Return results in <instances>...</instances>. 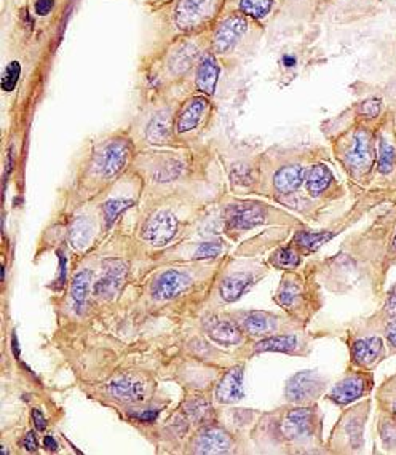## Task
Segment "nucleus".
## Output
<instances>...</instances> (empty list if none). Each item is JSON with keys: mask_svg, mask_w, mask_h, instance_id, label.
<instances>
[{"mask_svg": "<svg viewBox=\"0 0 396 455\" xmlns=\"http://www.w3.org/2000/svg\"><path fill=\"white\" fill-rule=\"evenodd\" d=\"M220 252H223V245H220L219 242H208V243H201L198 246L196 257L197 259H214V257H218Z\"/></svg>", "mask_w": 396, "mask_h": 455, "instance_id": "c9c22d12", "label": "nucleus"}, {"mask_svg": "<svg viewBox=\"0 0 396 455\" xmlns=\"http://www.w3.org/2000/svg\"><path fill=\"white\" fill-rule=\"evenodd\" d=\"M283 63H285V66H288V68H291V66L296 64V59L291 58V56H285V58H283Z\"/></svg>", "mask_w": 396, "mask_h": 455, "instance_id": "de8ad7c7", "label": "nucleus"}, {"mask_svg": "<svg viewBox=\"0 0 396 455\" xmlns=\"http://www.w3.org/2000/svg\"><path fill=\"white\" fill-rule=\"evenodd\" d=\"M275 323H277V318L270 315V313L260 310L248 312L241 318V326L251 336H263V334L273 331Z\"/></svg>", "mask_w": 396, "mask_h": 455, "instance_id": "aec40b11", "label": "nucleus"}, {"mask_svg": "<svg viewBox=\"0 0 396 455\" xmlns=\"http://www.w3.org/2000/svg\"><path fill=\"white\" fill-rule=\"evenodd\" d=\"M305 170L300 165H288L280 168L273 178L275 190L288 195V193L296 192L300 184L304 183Z\"/></svg>", "mask_w": 396, "mask_h": 455, "instance_id": "dca6fc26", "label": "nucleus"}, {"mask_svg": "<svg viewBox=\"0 0 396 455\" xmlns=\"http://www.w3.org/2000/svg\"><path fill=\"white\" fill-rule=\"evenodd\" d=\"M384 352V340L380 337L358 339L352 345V359L358 366H371L380 358Z\"/></svg>", "mask_w": 396, "mask_h": 455, "instance_id": "2eb2a0df", "label": "nucleus"}, {"mask_svg": "<svg viewBox=\"0 0 396 455\" xmlns=\"http://www.w3.org/2000/svg\"><path fill=\"white\" fill-rule=\"evenodd\" d=\"M219 78V66L216 63L214 56L208 55L203 59L197 69V88L205 93V95L211 96L214 95V90H216Z\"/></svg>", "mask_w": 396, "mask_h": 455, "instance_id": "a211bd4d", "label": "nucleus"}, {"mask_svg": "<svg viewBox=\"0 0 396 455\" xmlns=\"http://www.w3.org/2000/svg\"><path fill=\"white\" fill-rule=\"evenodd\" d=\"M187 412L196 419L197 421L208 420V417L211 416V406L206 403V401H192V403L187 404Z\"/></svg>", "mask_w": 396, "mask_h": 455, "instance_id": "f704fd0d", "label": "nucleus"}, {"mask_svg": "<svg viewBox=\"0 0 396 455\" xmlns=\"http://www.w3.org/2000/svg\"><path fill=\"white\" fill-rule=\"evenodd\" d=\"M208 107V101L205 98H193L192 101L187 103V106L184 107V111L181 112L178 125H176V131L178 133H187L192 131L196 126L200 123L201 117Z\"/></svg>", "mask_w": 396, "mask_h": 455, "instance_id": "6ab92c4d", "label": "nucleus"}, {"mask_svg": "<svg viewBox=\"0 0 396 455\" xmlns=\"http://www.w3.org/2000/svg\"><path fill=\"white\" fill-rule=\"evenodd\" d=\"M332 238L331 232H298L293 238V243L298 247H300L302 251L312 252L315 250H318L321 245H325Z\"/></svg>", "mask_w": 396, "mask_h": 455, "instance_id": "bb28decb", "label": "nucleus"}, {"mask_svg": "<svg viewBox=\"0 0 396 455\" xmlns=\"http://www.w3.org/2000/svg\"><path fill=\"white\" fill-rule=\"evenodd\" d=\"M131 205H133V202L128 198L107 200V202L103 205V211H104L107 225H112L113 220H116L125 210H128Z\"/></svg>", "mask_w": 396, "mask_h": 455, "instance_id": "473e14b6", "label": "nucleus"}, {"mask_svg": "<svg viewBox=\"0 0 396 455\" xmlns=\"http://www.w3.org/2000/svg\"><path fill=\"white\" fill-rule=\"evenodd\" d=\"M265 220V211L259 203H237L225 210V223L229 230H250Z\"/></svg>", "mask_w": 396, "mask_h": 455, "instance_id": "423d86ee", "label": "nucleus"}, {"mask_svg": "<svg viewBox=\"0 0 396 455\" xmlns=\"http://www.w3.org/2000/svg\"><path fill=\"white\" fill-rule=\"evenodd\" d=\"M53 5H55V2H53V0H37L36 11L39 13V15L45 16V15H49V13L51 11Z\"/></svg>", "mask_w": 396, "mask_h": 455, "instance_id": "a19ab883", "label": "nucleus"}, {"mask_svg": "<svg viewBox=\"0 0 396 455\" xmlns=\"http://www.w3.org/2000/svg\"><path fill=\"white\" fill-rule=\"evenodd\" d=\"M395 160H396V149L385 140L384 138H379V147H377V166L379 171L388 175L395 168Z\"/></svg>", "mask_w": 396, "mask_h": 455, "instance_id": "c85d7f7f", "label": "nucleus"}, {"mask_svg": "<svg viewBox=\"0 0 396 455\" xmlns=\"http://www.w3.org/2000/svg\"><path fill=\"white\" fill-rule=\"evenodd\" d=\"M218 0H179L176 24L179 29H192L205 21L216 10Z\"/></svg>", "mask_w": 396, "mask_h": 455, "instance_id": "39448f33", "label": "nucleus"}, {"mask_svg": "<svg viewBox=\"0 0 396 455\" xmlns=\"http://www.w3.org/2000/svg\"><path fill=\"white\" fill-rule=\"evenodd\" d=\"M13 350H15V357L16 358H19V347H18V340H16V336L15 334H13V347H11Z\"/></svg>", "mask_w": 396, "mask_h": 455, "instance_id": "49530a36", "label": "nucleus"}, {"mask_svg": "<svg viewBox=\"0 0 396 455\" xmlns=\"http://www.w3.org/2000/svg\"><path fill=\"white\" fill-rule=\"evenodd\" d=\"M178 232V219L170 211H158L152 218L147 219L143 227L141 237L151 245H165L176 235Z\"/></svg>", "mask_w": 396, "mask_h": 455, "instance_id": "20e7f679", "label": "nucleus"}, {"mask_svg": "<svg viewBox=\"0 0 396 455\" xmlns=\"http://www.w3.org/2000/svg\"><path fill=\"white\" fill-rule=\"evenodd\" d=\"M19 73H21V66H19L18 61H13L6 69L4 71V77H2V90L4 91H13L19 80Z\"/></svg>", "mask_w": 396, "mask_h": 455, "instance_id": "72a5a7b5", "label": "nucleus"}, {"mask_svg": "<svg viewBox=\"0 0 396 455\" xmlns=\"http://www.w3.org/2000/svg\"><path fill=\"white\" fill-rule=\"evenodd\" d=\"M385 310L392 318H396V285L392 287V291L388 292L387 302H385Z\"/></svg>", "mask_w": 396, "mask_h": 455, "instance_id": "58836bf2", "label": "nucleus"}, {"mask_svg": "<svg viewBox=\"0 0 396 455\" xmlns=\"http://www.w3.org/2000/svg\"><path fill=\"white\" fill-rule=\"evenodd\" d=\"M197 454H227L232 451L233 441L224 430L220 428H205L193 443Z\"/></svg>", "mask_w": 396, "mask_h": 455, "instance_id": "f8f14e48", "label": "nucleus"}, {"mask_svg": "<svg viewBox=\"0 0 396 455\" xmlns=\"http://www.w3.org/2000/svg\"><path fill=\"white\" fill-rule=\"evenodd\" d=\"M23 447H24L26 451H29V452H36V451H37L39 444H37L36 434H34L32 431H29V433L24 436V439H23Z\"/></svg>", "mask_w": 396, "mask_h": 455, "instance_id": "79ce46f5", "label": "nucleus"}, {"mask_svg": "<svg viewBox=\"0 0 396 455\" xmlns=\"http://www.w3.org/2000/svg\"><path fill=\"white\" fill-rule=\"evenodd\" d=\"M254 285V277L251 273H233L230 277H225L219 286L220 297L225 302H235Z\"/></svg>", "mask_w": 396, "mask_h": 455, "instance_id": "f3484780", "label": "nucleus"}, {"mask_svg": "<svg viewBox=\"0 0 396 455\" xmlns=\"http://www.w3.org/2000/svg\"><path fill=\"white\" fill-rule=\"evenodd\" d=\"M325 380L315 371H300L290 379L286 384V399L290 403H308L318 398V394L325 390Z\"/></svg>", "mask_w": 396, "mask_h": 455, "instance_id": "f257e3e1", "label": "nucleus"}, {"mask_svg": "<svg viewBox=\"0 0 396 455\" xmlns=\"http://www.w3.org/2000/svg\"><path fill=\"white\" fill-rule=\"evenodd\" d=\"M109 393L113 398L126 401V403H138L146 397V385L138 379L122 376L113 379L109 384Z\"/></svg>", "mask_w": 396, "mask_h": 455, "instance_id": "4468645a", "label": "nucleus"}, {"mask_svg": "<svg viewBox=\"0 0 396 455\" xmlns=\"http://www.w3.org/2000/svg\"><path fill=\"white\" fill-rule=\"evenodd\" d=\"M196 56H197L196 46L191 44L183 45L171 58V69L176 73H183L184 71L189 69V66L192 64L193 59H196Z\"/></svg>", "mask_w": 396, "mask_h": 455, "instance_id": "c756f323", "label": "nucleus"}, {"mask_svg": "<svg viewBox=\"0 0 396 455\" xmlns=\"http://www.w3.org/2000/svg\"><path fill=\"white\" fill-rule=\"evenodd\" d=\"M380 109H382V104H380V99H377V98L367 99V101L361 103V106L358 107L361 116L369 117V118L377 117L380 113Z\"/></svg>", "mask_w": 396, "mask_h": 455, "instance_id": "4c0bfd02", "label": "nucleus"}, {"mask_svg": "<svg viewBox=\"0 0 396 455\" xmlns=\"http://www.w3.org/2000/svg\"><path fill=\"white\" fill-rule=\"evenodd\" d=\"M298 337L294 336H272L260 340L254 345V352H278V353H293L298 349Z\"/></svg>", "mask_w": 396, "mask_h": 455, "instance_id": "a878e982", "label": "nucleus"}, {"mask_svg": "<svg viewBox=\"0 0 396 455\" xmlns=\"http://www.w3.org/2000/svg\"><path fill=\"white\" fill-rule=\"evenodd\" d=\"M171 135V116L170 112H158L151 120L146 130V138L152 144H163Z\"/></svg>", "mask_w": 396, "mask_h": 455, "instance_id": "5701e85b", "label": "nucleus"}, {"mask_svg": "<svg viewBox=\"0 0 396 455\" xmlns=\"http://www.w3.org/2000/svg\"><path fill=\"white\" fill-rule=\"evenodd\" d=\"M208 332H210L214 342L225 347L237 345L241 340L240 329L235 324H232L230 321H216V323H213L208 327Z\"/></svg>", "mask_w": 396, "mask_h": 455, "instance_id": "393cba45", "label": "nucleus"}, {"mask_svg": "<svg viewBox=\"0 0 396 455\" xmlns=\"http://www.w3.org/2000/svg\"><path fill=\"white\" fill-rule=\"evenodd\" d=\"M219 403L232 404L243 398V367L235 366L227 371L216 387Z\"/></svg>", "mask_w": 396, "mask_h": 455, "instance_id": "ddd939ff", "label": "nucleus"}, {"mask_svg": "<svg viewBox=\"0 0 396 455\" xmlns=\"http://www.w3.org/2000/svg\"><path fill=\"white\" fill-rule=\"evenodd\" d=\"M126 278V264L118 259H107L104 262V277L95 285V294L99 297L113 296L120 291Z\"/></svg>", "mask_w": 396, "mask_h": 455, "instance_id": "9b49d317", "label": "nucleus"}, {"mask_svg": "<svg viewBox=\"0 0 396 455\" xmlns=\"http://www.w3.org/2000/svg\"><path fill=\"white\" fill-rule=\"evenodd\" d=\"M91 281V272L90 270H80L76 273V277L72 278L71 285V299H72V307L76 313H83L85 305H86V294H88Z\"/></svg>", "mask_w": 396, "mask_h": 455, "instance_id": "4be33fe9", "label": "nucleus"}, {"mask_svg": "<svg viewBox=\"0 0 396 455\" xmlns=\"http://www.w3.org/2000/svg\"><path fill=\"white\" fill-rule=\"evenodd\" d=\"M372 388V377L367 374H352L332 388L330 399L339 406H347L357 401Z\"/></svg>", "mask_w": 396, "mask_h": 455, "instance_id": "6e6552de", "label": "nucleus"}, {"mask_svg": "<svg viewBox=\"0 0 396 455\" xmlns=\"http://www.w3.org/2000/svg\"><path fill=\"white\" fill-rule=\"evenodd\" d=\"M305 189L312 197H318L320 193L328 190V187L332 183V173L326 165H313L310 170L305 173Z\"/></svg>", "mask_w": 396, "mask_h": 455, "instance_id": "412c9836", "label": "nucleus"}, {"mask_svg": "<svg viewBox=\"0 0 396 455\" xmlns=\"http://www.w3.org/2000/svg\"><path fill=\"white\" fill-rule=\"evenodd\" d=\"M393 414H395V416H396V401H395V403H393Z\"/></svg>", "mask_w": 396, "mask_h": 455, "instance_id": "8fccbe9b", "label": "nucleus"}, {"mask_svg": "<svg viewBox=\"0 0 396 455\" xmlns=\"http://www.w3.org/2000/svg\"><path fill=\"white\" fill-rule=\"evenodd\" d=\"M93 233H95V225L91 220L86 218H77L69 229V242L76 250H85L93 240Z\"/></svg>", "mask_w": 396, "mask_h": 455, "instance_id": "b1692460", "label": "nucleus"}, {"mask_svg": "<svg viewBox=\"0 0 396 455\" xmlns=\"http://www.w3.org/2000/svg\"><path fill=\"white\" fill-rule=\"evenodd\" d=\"M58 260H59L58 275L55 278V283H53V290L61 291L66 285V281H67V259H66V254L63 251H58Z\"/></svg>", "mask_w": 396, "mask_h": 455, "instance_id": "e433bc0d", "label": "nucleus"}, {"mask_svg": "<svg viewBox=\"0 0 396 455\" xmlns=\"http://www.w3.org/2000/svg\"><path fill=\"white\" fill-rule=\"evenodd\" d=\"M387 339H388V342H390L396 349V318L387 326Z\"/></svg>", "mask_w": 396, "mask_h": 455, "instance_id": "37998d69", "label": "nucleus"}, {"mask_svg": "<svg viewBox=\"0 0 396 455\" xmlns=\"http://www.w3.org/2000/svg\"><path fill=\"white\" fill-rule=\"evenodd\" d=\"M302 297L300 285L294 278H285L283 285L280 286V291L277 294V302L286 309H293L299 304Z\"/></svg>", "mask_w": 396, "mask_h": 455, "instance_id": "cd10ccee", "label": "nucleus"}, {"mask_svg": "<svg viewBox=\"0 0 396 455\" xmlns=\"http://www.w3.org/2000/svg\"><path fill=\"white\" fill-rule=\"evenodd\" d=\"M315 428V411L312 407H299L286 414L283 420L285 436L290 439H302L307 438Z\"/></svg>", "mask_w": 396, "mask_h": 455, "instance_id": "9d476101", "label": "nucleus"}, {"mask_svg": "<svg viewBox=\"0 0 396 455\" xmlns=\"http://www.w3.org/2000/svg\"><path fill=\"white\" fill-rule=\"evenodd\" d=\"M273 5V0H241L240 10L248 16L260 19L268 15Z\"/></svg>", "mask_w": 396, "mask_h": 455, "instance_id": "7c9ffc66", "label": "nucleus"}, {"mask_svg": "<svg viewBox=\"0 0 396 455\" xmlns=\"http://www.w3.org/2000/svg\"><path fill=\"white\" fill-rule=\"evenodd\" d=\"M372 138L366 130H358L345 152V163L353 175H363L372 165Z\"/></svg>", "mask_w": 396, "mask_h": 455, "instance_id": "7ed1b4c3", "label": "nucleus"}, {"mask_svg": "<svg viewBox=\"0 0 396 455\" xmlns=\"http://www.w3.org/2000/svg\"><path fill=\"white\" fill-rule=\"evenodd\" d=\"M248 31V19L241 13L237 15H232L225 19V21L219 26V29L214 34V51L219 53V55H224V53H229L235 48L241 37L246 34Z\"/></svg>", "mask_w": 396, "mask_h": 455, "instance_id": "0eeeda50", "label": "nucleus"}, {"mask_svg": "<svg viewBox=\"0 0 396 455\" xmlns=\"http://www.w3.org/2000/svg\"><path fill=\"white\" fill-rule=\"evenodd\" d=\"M191 285V277L179 270H166L152 286V296L157 300H170L184 292Z\"/></svg>", "mask_w": 396, "mask_h": 455, "instance_id": "1a4fd4ad", "label": "nucleus"}, {"mask_svg": "<svg viewBox=\"0 0 396 455\" xmlns=\"http://www.w3.org/2000/svg\"><path fill=\"white\" fill-rule=\"evenodd\" d=\"M44 447H45L46 451H51V452L58 451V444H56V441L53 436H45L44 438Z\"/></svg>", "mask_w": 396, "mask_h": 455, "instance_id": "a18cd8bd", "label": "nucleus"}, {"mask_svg": "<svg viewBox=\"0 0 396 455\" xmlns=\"http://www.w3.org/2000/svg\"><path fill=\"white\" fill-rule=\"evenodd\" d=\"M157 416H158V409H156V411L151 409V411H146V412H143V414H138L136 419L141 420V421H146V424H149V421L156 420Z\"/></svg>", "mask_w": 396, "mask_h": 455, "instance_id": "c03bdc74", "label": "nucleus"}, {"mask_svg": "<svg viewBox=\"0 0 396 455\" xmlns=\"http://www.w3.org/2000/svg\"><path fill=\"white\" fill-rule=\"evenodd\" d=\"M32 420H34V426H36L39 431H44L46 428V419L44 417V414L40 409L32 411Z\"/></svg>", "mask_w": 396, "mask_h": 455, "instance_id": "ea45409f", "label": "nucleus"}, {"mask_svg": "<svg viewBox=\"0 0 396 455\" xmlns=\"http://www.w3.org/2000/svg\"><path fill=\"white\" fill-rule=\"evenodd\" d=\"M131 153V145L128 140L117 139L107 144L96 157V170L101 176L112 178L118 175L125 168Z\"/></svg>", "mask_w": 396, "mask_h": 455, "instance_id": "f03ea898", "label": "nucleus"}, {"mask_svg": "<svg viewBox=\"0 0 396 455\" xmlns=\"http://www.w3.org/2000/svg\"><path fill=\"white\" fill-rule=\"evenodd\" d=\"M272 264L277 269H296L300 264V256L293 247H283V250H278L273 254Z\"/></svg>", "mask_w": 396, "mask_h": 455, "instance_id": "2f4dec72", "label": "nucleus"}, {"mask_svg": "<svg viewBox=\"0 0 396 455\" xmlns=\"http://www.w3.org/2000/svg\"><path fill=\"white\" fill-rule=\"evenodd\" d=\"M393 251L396 252V233H395V238H393Z\"/></svg>", "mask_w": 396, "mask_h": 455, "instance_id": "09e8293b", "label": "nucleus"}]
</instances>
